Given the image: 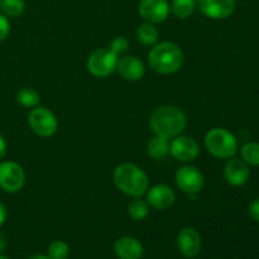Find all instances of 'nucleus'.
I'll return each mask as SVG.
<instances>
[{
    "label": "nucleus",
    "instance_id": "1",
    "mask_svg": "<svg viewBox=\"0 0 259 259\" xmlns=\"http://www.w3.org/2000/svg\"><path fill=\"white\" fill-rule=\"evenodd\" d=\"M149 124L156 136L171 139L176 138L185 131L187 119L181 109L172 105H163L152 113Z\"/></svg>",
    "mask_w": 259,
    "mask_h": 259
},
{
    "label": "nucleus",
    "instance_id": "2",
    "mask_svg": "<svg viewBox=\"0 0 259 259\" xmlns=\"http://www.w3.org/2000/svg\"><path fill=\"white\" fill-rule=\"evenodd\" d=\"M116 189L132 197H142L149 189V179L146 172L133 163H121L113 175Z\"/></svg>",
    "mask_w": 259,
    "mask_h": 259
},
{
    "label": "nucleus",
    "instance_id": "3",
    "mask_svg": "<svg viewBox=\"0 0 259 259\" xmlns=\"http://www.w3.org/2000/svg\"><path fill=\"white\" fill-rule=\"evenodd\" d=\"M149 66L161 75L177 72L184 65V52L175 42H159L153 46L148 55Z\"/></svg>",
    "mask_w": 259,
    "mask_h": 259
},
{
    "label": "nucleus",
    "instance_id": "4",
    "mask_svg": "<svg viewBox=\"0 0 259 259\" xmlns=\"http://www.w3.org/2000/svg\"><path fill=\"white\" fill-rule=\"evenodd\" d=\"M205 147L215 158L229 159L237 154L238 139L224 128H212L205 136Z\"/></svg>",
    "mask_w": 259,
    "mask_h": 259
},
{
    "label": "nucleus",
    "instance_id": "5",
    "mask_svg": "<svg viewBox=\"0 0 259 259\" xmlns=\"http://www.w3.org/2000/svg\"><path fill=\"white\" fill-rule=\"evenodd\" d=\"M118 60V56L110 48H99L89 57L88 68L95 77H108L114 71H116Z\"/></svg>",
    "mask_w": 259,
    "mask_h": 259
},
{
    "label": "nucleus",
    "instance_id": "6",
    "mask_svg": "<svg viewBox=\"0 0 259 259\" xmlns=\"http://www.w3.org/2000/svg\"><path fill=\"white\" fill-rule=\"evenodd\" d=\"M28 123L30 129L37 136L47 138L52 137L58 129V121L55 114L47 108L43 106H35L28 116Z\"/></svg>",
    "mask_w": 259,
    "mask_h": 259
},
{
    "label": "nucleus",
    "instance_id": "7",
    "mask_svg": "<svg viewBox=\"0 0 259 259\" xmlns=\"http://www.w3.org/2000/svg\"><path fill=\"white\" fill-rule=\"evenodd\" d=\"M25 184L24 169L20 164L13 161L0 163V187L5 192L14 194L20 191Z\"/></svg>",
    "mask_w": 259,
    "mask_h": 259
},
{
    "label": "nucleus",
    "instance_id": "8",
    "mask_svg": "<svg viewBox=\"0 0 259 259\" xmlns=\"http://www.w3.org/2000/svg\"><path fill=\"white\" fill-rule=\"evenodd\" d=\"M177 187L187 195H197L204 187V175L194 166H184L175 176Z\"/></svg>",
    "mask_w": 259,
    "mask_h": 259
},
{
    "label": "nucleus",
    "instance_id": "9",
    "mask_svg": "<svg viewBox=\"0 0 259 259\" xmlns=\"http://www.w3.org/2000/svg\"><path fill=\"white\" fill-rule=\"evenodd\" d=\"M138 12L142 19L151 24L164 22L169 14V4L167 0H141Z\"/></svg>",
    "mask_w": 259,
    "mask_h": 259
},
{
    "label": "nucleus",
    "instance_id": "10",
    "mask_svg": "<svg viewBox=\"0 0 259 259\" xmlns=\"http://www.w3.org/2000/svg\"><path fill=\"white\" fill-rule=\"evenodd\" d=\"M169 153L180 162H191L199 156L200 147L191 137L177 136L169 143Z\"/></svg>",
    "mask_w": 259,
    "mask_h": 259
},
{
    "label": "nucleus",
    "instance_id": "11",
    "mask_svg": "<svg viewBox=\"0 0 259 259\" xmlns=\"http://www.w3.org/2000/svg\"><path fill=\"white\" fill-rule=\"evenodd\" d=\"M147 202L156 210H167L176 201L174 190L164 184H158L147 191Z\"/></svg>",
    "mask_w": 259,
    "mask_h": 259
},
{
    "label": "nucleus",
    "instance_id": "12",
    "mask_svg": "<svg viewBox=\"0 0 259 259\" xmlns=\"http://www.w3.org/2000/svg\"><path fill=\"white\" fill-rule=\"evenodd\" d=\"M177 247L184 257H197L201 250V237L194 228H185L177 235Z\"/></svg>",
    "mask_w": 259,
    "mask_h": 259
},
{
    "label": "nucleus",
    "instance_id": "13",
    "mask_svg": "<svg viewBox=\"0 0 259 259\" xmlns=\"http://www.w3.org/2000/svg\"><path fill=\"white\" fill-rule=\"evenodd\" d=\"M200 10L211 19H227L234 13L235 0H200Z\"/></svg>",
    "mask_w": 259,
    "mask_h": 259
},
{
    "label": "nucleus",
    "instance_id": "14",
    "mask_svg": "<svg viewBox=\"0 0 259 259\" xmlns=\"http://www.w3.org/2000/svg\"><path fill=\"white\" fill-rule=\"evenodd\" d=\"M249 167L243 159L240 158H229L228 163L225 164L224 177L227 182L232 186H243L249 179Z\"/></svg>",
    "mask_w": 259,
    "mask_h": 259
},
{
    "label": "nucleus",
    "instance_id": "15",
    "mask_svg": "<svg viewBox=\"0 0 259 259\" xmlns=\"http://www.w3.org/2000/svg\"><path fill=\"white\" fill-rule=\"evenodd\" d=\"M116 71L126 81H139L146 73L143 62L136 56H124L119 58Z\"/></svg>",
    "mask_w": 259,
    "mask_h": 259
},
{
    "label": "nucleus",
    "instance_id": "16",
    "mask_svg": "<svg viewBox=\"0 0 259 259\" xmlns=\"http://www.w3.org/2000/svg\"><path fill=\"white\" fill-rule=\"evenodd\" d=\"M114 250L120 259H142L144 253L142 243L132 237H123L116 240Z\"/></svg>",
    "mask_w": 259,
    "mask_h": 259
},
{
    "label": "nucleus",
    "instance_id": "17",
    "mask_svg": "<svg viewBox=\"0 0 259 259\" xmlns=\"http://www.w3.org/2000/svg\"><path fill=\"white\" fill-rule=\"evenodd\" d=\"M147 153L153 159H163L169 153V141L163 137L156 136L149 141L147 146Z\"/></svg>",
    "mask_w": 259,
    "mask_h": 259
},
{
    "label": "nucleus",
    "instance_id": "18",
    "mask_svg": "<svg viewBox=\"0 0 259 259\" xmlns=\"http://www.w3.org/2000/svg\"><path fill=\"white\" fill-rule=\"evenodd\" d=\"M137 39L142 43L143 46H152L158 43L159 33L157 30V28L154 27L151 23H143V24L139 25L136 30Z\"/></svg>",
    "mask_w": 259,
    "mask_h": 259
},
{
    "label": "nucleus",
    "instance_id": "19",
    "mask_svg": "<svg viewBox=\"0 0 259 259\" xmlns=\"http://www.w3.org/2000/svg\"><path fill=\"white\" fill-rule=\"evenodd\" d=\"M169 10L179 19H186L194 13L195 0H172Z\"/></svg>",
    "mask_w": 259,
    "mask_h": 259
},
{
    "label": "nucleus",
    "instance_id": "20",
    "mask_svg": "<svg viewBox=\"0 0 259 259\" xmlns=\"http://www.w3.org/2000/svg\"><path fill=\"white\" fill-rule=\"evenodd\" d=\"M149 205L147 200L141 197H134L128 205V214L134 220H143L148 217Z\"/></svg>",
    "mask_w": 259,
    "mask_h": 259
},
{
    "label": "nucleus",
    "instance_id": "21",
    "mask_svg": "<svg viewBox=\"0 0 259 259\" xmlns=\"http://www.w3.org/2000/svg\"><path fill=\"white\" fill-rule=\"evenodd\" d=\"M2 13L7 18H18L24 13V0H2L0 4Z\"/></svg>",
    "mask_w": 259,
    "mask_h": 259
},
{
    "label": "nucleus",
    "instance_id": "22",
    "mask_svg": "<svg viewBox=\"0 0 259 259\" xmlns=\"http://www.w3.org/2000/svg\"><path fill=\"white\" fill-rule=\"evenodd\" d=\"M39 100V94L32 88H22L17 93V101L24 108H35Z\"/></svg>",
    "mask_w": 259,
    "mask_h": 259
},
{
    "label": "nucleus",
    "instance_id": "23",
    "mask_svg": "<svg viewBox=\"0 0 259 259\" xmlns=\"http://www.w3.org/2000/svg\"><path fill=\"white\" fill-rule=\"evenodd\" d=\"M242 159L248 166H259V143L257 142H249L244 144L240 149Z\"/></svg>",
    "mask_w": 259,
    "mask_h": 259
},
{
    "label": "nucleus",
    "instance_id": "24",
    "mask_svg": "<svg viewBox=\"0 0 259 259\" xmlns=\"http://www.w3.org/2000/svg\"><path fill=\"white\" fill-rule=\"evenodd\" d=\"M70 248L62 240H55L48 247V257L51 259H67Z\"/></svg>",
    "mask_w": 259,
    "mask_h": 259
},
{
    "label": "nucleus",
    "instance_id": "25",
    "mask_svg": "<svg viewBox=\"0 0 259 259\" xmlns=\"http://www.w3.org/2000/svg\"><path fill=\"white\" fill-rule=\"evenodd\" d=\"M129 48V40L125 37H116L111 40L110 50L115 53L116 56H121L128 51Z\"/></svg>",
    "mask_w": 259,
    "mask_h": 259
},
{
    "label": "nucleus",
    "instance_id": "26",
    "mask_svg": "<svg viewBox=\"0 0 259 259\" xmlns=\"http://www.w3.org/2000/svg\"><path fill=\"white\" fill-rule=\"evenodd\" d=\"M10 33V22L4 14H0V42L4 40Z\"/></svg>",
    "mask_w": 259,
    "mask_h": 259
},
{
    "label": "nucleus",
    "instance_id": "27",
    "mask_svg": "<svg viewBox=\"0 0 259 259\" xmlns=\"http://www.w3.org/2000/svg\"><path fill=\"white\" fill-rule=\"evenodd\" d=\"M248 212H249L250 218L253 220L259 223V199H255L254 201L250 202L249 207H248Z\"/></svg>",
    "mask_w": 259,
    "mask_h": 259
},
{
    "label": "nucleus",
    "instance_id": "28",
    "mask_svg": "<svg viewBox=\"0 0 259 259\" xmlns=\"http://www.w3.org/2000/svg\"><path fill=\"white\" fill-rule=\"evenodd\" d=\"M7 220V207L4 206L3 202H0V227L5 223Z\"/></svg>",
    "mask_w": 259,
    "mask_h": 259
},
{
    "label": "nucleus",
    "instance_id": "29",
    "mask_svg": "<svg viewBox=\"0 0 259 259\" xmlns=\"http://www.w3.org/2000/svg\"><path fill=\"white\" fill-rule=\"evenodd\" d=\"M5 153H7V142L0 136V159L4 158Z\"/></svg>",
    "mask_w": 259,
    "mask_h": 259
},
{
    "label": "nucleus",
    "instance_id": "30",
    "mask_svg": "<svg viewBox=\"0 0 259 259\" xmlns=\"http://www.w3.org/2000/svg\"><path fill=\"white\" fill-rule=\"evenodd\" d=\"M7 245H8L7 238L0 233V253H3L5 249H7Z\"/></svg>",
    "mask_w": 259,
    "mask_h": 259
},
{
    "label": "nucleus",
    "instance_id": "31",
    "mask_svg": "<svg viewBox=\"0 0 259 259\" xmlns=\"http://www.w3.org/2000/svg\"><path fill=\"white\" fill-rule=\"evenodd\" d=\"M28 259H51L48 255H45V254H34V255H30Z\"/></svg>",
    "mask_w": 259,
    "mask_h": 259
},
{
    "label": "nucleus",
    "instance_id": "32",
    "mask_svg": "<svg viewBox=\"0 0 259 259\" xmlns=\"http://www.w3.org/2000/svg\"><path fill=\"white\" fill-rule=\"evenodd\" d=\"M0 259H9V258L5 257V255H0Z\"/></svg>",
    "mask_w": 259,
    "mask_h": 259
},
{
    "label": "nucleus",
    "instance_id": "33",
    "mask_svg": "<svg viewBox=\"0 0 259 259\" xmlns=\"http://www.w3.org/2000/svg\"><path fill=\"white\" fill-rule=\"evenodd\" d=\"M0 4H2V0H0Z\"/></svg>",
    "mask_w": 259,
    "mask_h": 259
}]
</instances>
